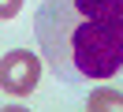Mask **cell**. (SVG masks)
Here are the masks:
<instances>
[{"mask_svg": "<svg viewBox=\"0 0 123 112\" xmlns=\"http://www.w3.org/2000/svg\"><path fill=\"white\" fill-rule=\"evenodd\" d=\"M34 34L63 82L112 79L123 67V0H41Z\"/></svg>", "mask_w": 123, "mask_h": 112, "instance_id": "6da1fadb", "label": "cell"}, {"mask_svg": "<svg viewBox=\"0 0 123 112\" xmlns=\"http://www.w3.org/2000/svg\"><path fill=\"white\" fill-rule=\"evenodd\" d=\"M0 112H26L23 105H8V108H0Z\"/></svg>", "mask_w": 123, "mask_h": 112, "instance_id": "5b68a950", "label": "cell"}, {"mask_svg": "<svg viewBox=\"0 0 123 112\" xmlns=\"http://www.w3.org/2000/svg\"><path fill=\"white\" fill-rule=\"evenodd\" d=\"M86 112H123V93L112 86H97L86 97Z\"/></svg>", "mask_w": 123, "mask_h": 112, "instance_id": "3957f363", "label": "cell"}, {"mask_svg": "<svg viewBox=\"0 0 123 112\" xmlns=\"http://www.w3.org/2000/svg\"><path fill=\"white\" fill-rule=\"evenodd\" d=\"M41 82V60L30 49H11L8 56L0 60V90H8L15 97L34 93Z\"/></svg>", "mask_w": 123, "mask_h": 112, "instance_id": "7a4b0ae2", "label": "cell"}, {"mask_svg": "<svg viewBox=\"0 0 123 112\" xmlns=\"http://www.w3.org/2000/svg\"><path fill=\"white\" fill-rule=\"evenodd\" d=\"M19 11H23V0H0V22L15 19Z\"/></svg>", "mask_w": 123, "mask_h": 112, "instance_id": "277c9868", "label": "cell"}]
</instances>
